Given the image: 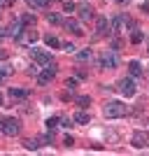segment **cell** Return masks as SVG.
<instances>
[{"label":"cell","instance_id":"cell-1","mask_svg":"<svg viewBox=\"0 0 149 156\" xmlns=\"http://www.w3.org/2000/svg\"><path fill=\"white\" fill-rule=\"evenodd\" d=\"M105 117L107 119H121V117H126L128 114V107L123 103H119V100H112V103H107L105 105Z\"/></svg>","mask_w":149,"mask_h":156},{"label":"cell","instance_id":"cell-2","mask_svg":"<svg viewBox=\"0 0 149 156\" xmlns=\"http://www.w3.org/2000/svg\"><path fill=\"white\" fill-rule=\"evenodd\" d=\"M0 130L5 135L14 137V135H19V130H21V121L19 119H0Z\"/></svg>","mask_w":149,"mask_h":156},{"label":"cell","instance_id":"cell-3","mask_svg":"<svg viewBox=\"0 0 149 156\" xmlns=\"http://www.w3.org/2000/svg\"><path fill=\"white\" fill-rule=\"evenodd\" d=\"M117 63H119V56H117V51H103V56L98 58V65L103 68V70H112V68H117Z\"/></svg>","mask_w":149,"mask_h":156},{"label":"cell","instance_id":"cell-4","mask_svg":"<svg viewBox=\"0 0 149 156\" xmlns=\"http://www.w3.org/2000/svg\"><path fill=\"white\" fill-rule=\"evenodd\" d=\"M56 72H59V65L51 61L49 65H44V70H40V75H37V84H49V82L56 77Z\"/></svg>","mask_w":149,"mask_h":156},{"label":"cell","instance_id":"cell-5","mask_svg":"<svg viewBox=\"0 0 149 156\" xmlns=\"http://www.w3.org/2000/svg\"><path fill=\"white\" fill-rule=\"evenodd\" d=\"M117 89H119V91H121L126 98H133V96L137 93V86H135V82H133L130 77H123V79H119Z\"/></svg>","mask_w":149,"mask_h":156},{"label":"cell","instance_id":"cell-6","mask_svg":"<svg viewBox=\"0 0 149 156\" xmlns=\"http://www.w3.org/2000/svg\"><path fill=\"white\" fill-rule=\"evenodd\" d=\"M26 30V23H23V21L19 19V16H14L12 21H9V26H7V35H9V37H21V33Z\"/></svg>","mask_w":149,"mask_h":156},{"label":"cell","instance_id":"cell-7","mask_svg":"<svg viewBox=\"0 0 149 156\" xmlns=\"http://www.w3.org/2000/svg\"><path fill=\"white\" fill-rule=\"evenodd\" d=\"M126 26H128V19L121 16V14H117V16H112V21H110V33L112 35H121Z\"/></svg>","mask_w":149,"mask_h":156},{"label":"cell","instance_id":"cell-8","mask_svg":"<svg viewBox=\"0 0 149 156\" xmlns=\"http://www.w3.org/2000/svg\"><path fill=\"white\" fill-rule=\"evenodd\" d=\"M30 56H33V61H35L37 65H49V63H51V54H49V51H40L37 47H33V49H30Z\"/></svg>","mask_w":149,"mask_h":156},{"label":"cell","instance_id":"cell-9","mask_svg":"<svg viewBox=\"0 0 149 156\" xmlns=\"http://www.w3.org/2000/svg\"><path fill=\"white\" fill-rule=\"evenodd\" d=\"M130 144L137 147V149H144V147H149V135H147V133H142V130H135L133 137H130Z\"/></svg>","mask_w":149,"mask_h":156},{"label":"cell","instance_id":"cell-10","mask_svg":"<svg viewBox=\"0 0 149 156\" xmlns=\"http://www.w3.org/2000/svg\"><path fill=\"white\" fill-rule=\"evenodd\" d=\"M63 26H65V30H68V33H72L75 37L84 35V30H82V23H79V21H75V19H68V21H63Z\"/></svg>","mask_w":149,"mask_h":156},{"label":"cell","instance_id":"cell-11","mask_svg":"<svg viewBox=\"0 0 149 156\" xmlns=\"http://www.w3.org/2000/svg\"><path fill=\"white\" fill-rule=\"evenodd\" d=\"M96 33L98 35H107L110 33V19L107 16H96Z\"/></svg>","mask_w":149,"mask_h":156},{"label":"cell","instance_id":"cell-12","mask_svg":"<svg viewBox=\"0 0 149 156\" xmlns=\"http://www.w3.org/2000/svg\"><path fill=\"white\" fill-rule=\"evenodd\" d=\"M35 40H37V33H35V30H23V33H21V37H16V42L23 44V47H30Z\"/></svg>","mask_w":149,"mask_h":156},{"label":"cell","instance_id":"cell-13","mask_svg":"<svg viewBox=\"0 0 149 156\" xmlns=\"http://www.w3.org/2000/svg\"><path fill=\"white\" fill-rule=\"evenodd\" d=\"M77 12H79V16L84 21H91L93 19V7L89 5V2H82V5H77Z\"/></svg>","mask_w":149,"mask_h":156},{"label":"cell","instance_id":"cell-14","mask_svg":"<svg viewBox=\"0 0 149 156\" xmlns=\"http://www.w3.org/2000/svg\"><path fill=\"white\" fill-rule=\"evenodd\" d=\"M128 70H130L133 77H140V75H142V65L137 63V61H130V63H128Z\"/></svg>","mask_w":149,"mask_h":156},{"label":"cell","instance_id":"cell-15","mask_svg":"<svg viewBox=\"0 0 149 156\" xmlns=\"http://www.w3.org/2000/svg\"><path fill=\"white\" fill-rule=\"evenodd\" d=\"M30 7H37V9H44V7H49V2L51 0H26Z\"/></svg>","mask_w":149,"mask_h":156},{"label":"cell","instance_id":"cell-16","mask_svg":"<svg viewBox=\"0 0 149 156\" xmlns=\"http://www.w3.org/2000/svg\"><path fill=\"white\" fill-rule=\"evenodd\" d=\"M47 21H49L51 26H63V16H61V14H49Z\"/></svg>","mask_w":149,"mask_h":156},{"label":"cell","instance_id":"cell-17","mask_svg":"<svg viewBox=\"0 0 149 156\" xmlns=\"http://www.w3.org/2000/svg\"><path fill=\"white\" fill-rule=\"evenodd\" d=\"M89 121H91V117L86 112H77L75 114V124H89Z\"/></svg>","mask_w":149,"mask_h":156},{"label":"cell","instance_id":"cell-18","mask_svg":"<svg viewBox=\"0 0 149 156\" xmlns=\"http://www.w3.org/2000/svg\"><path fill=\"white\" fill-rule=\"evenodd\" d=\"M142 40H144L142 30H133V33H130V42H133V44H140Z\"/></svg>","mask_w":149,"mask_h":156},{"label":"cell","instance_id":"cell-19","mask_svg":"<svg viewBox=\"0 0 149 156\" xmlns=\"http://www.w3.org/2000/svg\"><path fill=\"white\" fill-rule=\"evenodd\" d=\"M47 44L51 47V49H59V47H63V44L59 42V37H54V35H49V37H47Z\"/></svg>","mask_w":149,"mask_h":156},{"label":"cell","instance_id":"cell-20","mask_svg":"<svg viewBox=\"0 0 149 156\" xmlns=\"http://www.w3.org/2000/svg\"><path fill=\"white\" fill-rule=\"evenodd\" d=\"M9 93H12V98H26V96H28L26 89H12Z\"/></svg>","mask_w":149,"mask_h":156},{"label":"cell","instance_id":"cell-21","mask_svg":"<svg viewBox=\"0 0 149 156\" xmlns=\"http://www.w3.org/2000/svg\"><path fill=\"white\" fill-rule=\"evenodd\" d=\"M77 105H79V107H89V105H91V98L89 96H79L77 98Z\"/></svg>","mask_w":149,"mask_h":156},{"label":"cell","instance_id":"cell-22","mask_svg":"<svg viewBox=\"0 0 149 156\" xmlns=\"http://www.w3.org/2000/svg\"><path fill=\"white\" fill-rule=\"evenodd\" d=\"M91 58V51L89 49H82V51H77V61H89Z\"/></svg>","mask_w":149,"mask_h":156},{"label":"cell","instance_id":"cell-23","mask_svg":"<svg viewBox=\"0 0 149 156\" xmlns=\"http://www.w3.org/2000/svg\"><path fill=\"white\" fill-rule=\"evenodd\" d=\"M21 21H23L26 26H33V23H35V21H37V19H35V14H26V16H23V19H21Z\"/></svg>","mask_w":149,"mask_h":156},{"label":"cell","instance_id":"cell-24","mask_svg":"<svg viewBox=\"0 0 149 156\" xmlns=\"http://www.w3.org/2000/svg\"><path fill=\"white\" fill-rule=\"evenodd\" d=\"M56 124H59V119H56V117L47 119V126H49V128H56Z\"/></svg>","mask_w":149,"mask_h":156},{"label":"cell","instance_id":"cell-25","mask_svg":"<svg viewBox=\"0 0 149 156\" xmlns=\"http://www.w3.org/2000/svg\"><path fill=\"white\" fill-rule=\"evenodd\" d=\"M65 86H68V89H72V86L77 89V79H75V77H70V79H68V82H65Z\"/></svg>","mask_w":149,"mask_h":156},{"label":"cell","instance_id":"cell-26","mask_svg":"<svg viewBox=\"0 0 149 156\" xmlns=\"http://www.w3.org/2000/svg\"><path fill=\"white\" fill-rule=\"evenodd\" d=\"M65 12H75V9H77V7H75V2H65V7H63Z\"/></svg>","mask_w":149,"mask_h":156},{"label":"cell","instance_id":"cell-27","mask_svg":"<svg viewBox=\"0 0 149 156\" xmlns=\"http://www.w3.org/2000/svg\"><path fill=\"white\" fill-rule=\"evenodd\" d=\"M63 49H65V51H70V54H75V44H70V42H65Z\"/></svg>","mask_w":149,"mask_h":156},{"label":"cell","instance_id":"cell-28","mask_svg":"<svg viewBox=\"0 0 149 156\" xmlns=\"http://www.w3.org/2000/svg\"><path fill=\"white\" fill-rule=\"evenodd\" d=\"M65 144H68V147H72V144H75V140H72L70 135H65Z\"/></svg>","mask_w":149,"mask_h":156},{"label":"cell","instance_id":"cell-29","mask_svg":"<svg viewBox=\"0 0 149 156\" xmlns=\"http://www.w3.org/2000/svg\"><path fill=\"white\" fill-rule=\"evenodd\" d=\"M2 58H7V51H5V49H0V61H2Z\"/></svg>","mask_w":149,"mask_h":156},{"label":"cell","instance_id":"cell-30","mask_svg":"<svg viewBox=\"0 0 149 156\" xmlns=\"http://www.w3.org/2000/svg\"><path fill=\"white\" fill-rule=\"evenodd\" d=\"M117 2H119V5H128L130 0H117Z\"/></svg>","mask_w":149,"mask_h":156},{"label":"cell","instance_id":"cell-31","mask_svg":"<svg viewBox=\"0 0 149 156\" xmlns=\"http://www.w3.org/2000/svg\"><path fill=\"white\" fill-rule=\"evenodd\" d=\"M2 5H5V0H0V9H2Z\"/></svg>","mask_w":149,"mask_h":156},{"label":"cell","instance_id":"cell-32","mask_svg":"<svg viewBox=\"0 0 149 156\" xmlns=\"http://www.w3.org/2000/svg\"><path fill=\"white\" fill-rule=\"evenodd\" d=\"M0 105H2V93H0Z\"/></svg>","mask_w":149,"mask_h":156},{"label":"cell","instance_id":"cell-33","mask_svg":"<svg viewBox=\"0 0 149 156\" xmlns=\"http://www.w3.org/2000/svg\"><path fill=\"white\" fill-rule=\"evenodd\" d=\"M7 2H14V0H7Z\"/></svg>","mask_w":149,"mask_h":156}]
</instances>
